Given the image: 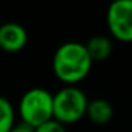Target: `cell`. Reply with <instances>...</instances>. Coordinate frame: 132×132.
Here are the masks:
<instances>
[{
	"label": "cell",
	"mask_w": 132,
	"mask_h": 132,
	"mask_svg": "<svg viewBox=\"0 0 132 132\" xmlns=\"http://www.w3.org/2000/svg\"><path fill=\"white\" fill-rule=\"evenodd\" d=\"M92 61H105L112 54V41L106 36H94L85 44Z\"/></svg>",
	"instance_id": "cell-7"
},
{
	"label": "cell",
	"mask_w": 132,
	"mask_h": 132,
	"mask_svg": "<svg viewBox=\"0 0 132 132\" xmlns=\"http://www.w3.org/2000/svg\"><path fill=\"white\" fill-rule=\"evenodd\" d=\"M29 40L27 30L19 23H4L0 26V50L17 53L23 50Z\"/></svg>",
	"instance_id": "cell-5"
},
{
	"label": "cell",
	"mask_w": 132,
	"mask_h": 132,
	"mask_svg": "<svg viewBox=\"0 0 132 132\" xmlns=\"http://www.w3.org/2000/svg\"><path fill=\"white\" fill-rule=\"evenodd\" d=\"M17 112L21 122L37 128L53 119V94L46 88H30L21 95Z\"/></svg>",
	"instance_id": "cell-2"
},
{
	"label": "cell",
	"mask_w": 132,
	"mask_h": 132,
	"mask_svg": "<svg viewBox=\"0 0 132 132\" xmlns=\"http://www.w3.org/2000/svg\"><path fill=\"white\" fill-rule=\"evenodd\" d=\"M92 63L85 44L67 41L58 46L53 55V71L65 85H77L89 74Z\"/></svg>",
	"instance_id": "cell-1"
},
{
	"label": "cell",
	"mask_w": 132,
	"mask_h": 132,
	"mask_svg": "<svg viewBox=\"0 0 132 132\" xmlns=\"http://www.w3.org/2000/svg\"><path fill=\"white\" fill-rule=\"evenodd\" d=\"M88 98L77 85H65L53 95V118L63 125L78 122L85 117Z\"/></svg>",
	"instance_id": "cell-3"
},
{
	"label": "cell",
	"mask_w": 132,
	"mask_h": 132,
	"mask_svg": "<svg viewBox=\"0 0 132 132\" xmlns=\"http://www.w3.org/2000/svg\"><path fill=\"white\" fill-rule=\"evenodd\" d=\"M36 132H67V129H65V125H63L61 122H58L53 118V119L44 122L43 125L37 126Z\"/></svg>",
	"instance_id": "cell-9"
},
{
	"label": "cell",
	"mask_w": 132,
	"mask_h": 132,
	"mask_svg": "<svg viewBox=\"0 0 132 132\" xmlns=\"http://www.w3.org/2000/svg\"><path fill=\"white\" fill-rule=\"evenodd\" d=\"M85 115L95 125H105L114 117V106L105 98H94L88 101Z\"/></svg>",
	"instance_id": "cell-6"
},
{
	"label": "cell",
	"mask_w": 132,
	"mask_h": 132,
	"mask_svg": "<svg viewBox=\"0 0 132 132\" xmlns=\"http://www.w3.org/2000/svg\"><path fill=\"white\" fill-rule=\"evenodd\" d=\"M10 132H36V129L33 128V126L24 123V122H19L13 126V129Z\"/></svg>",
	"instance_id": "cell-10"
},
{
	"label": "cell",
	"mask_w": 132,
	"mask_h": 132,
	"mask_svg": "<svg viewBox=\"0 0 132 132\" xmlns=\"http://www.w3.org/2000/svg\"><path fill=\"white\" fill-rule=\"evenodd\" d=\"M16 125V111L7 98L0 95V132H10Z\"/></svg>",
	"instance_id": "cell-8"
},
{
	"label": "cell",
	"mask_w": 132,
	"mask_h": 132,
	"mask_svg": "<svg viewBox=\"0 0 132 132\" xmlns=\"http://www.w3.org/2000/svg\"><path fill=\"white\" fill-rule=\"evenodd\" d=\"M106 26L118 41L132 43V0H115L109 4Z\"/></svg>",
	"instance_id": "cell-4"
}]
</instances>
